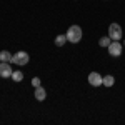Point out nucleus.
Returning a JSON list of instances; mask_svg holds the SVG:
<instances>
[{
    "instance_id": "obj_1",
    "label": "nucleus",
    "mask_w": 125,
    "mask_h": 125,
    "mask_svg": "<svg viewBox=\"0 0 125 125\" xmlns=\"http://www.w3.org/2000/svg\"><path fill=\"white\" fill-rule=\"evenodd\" d=\"M67 40L68 42H72V43H78L80 40H82V29L78 27V25H72V27H68L67 30Z\"/></svg>"
},
{
    "instance_id": "obj_2",
    "label": "nucleus",
    "mask_w": 125,
    "mask_h": 125,
    "mask_svg": "<svg viewBox=\"0 0 125 125\" xmlns=\"http://www.w3.org/2000/svg\"><path fill=\"white\" fill-rule=\"evenodd\" d=\"M29 60H30V55L27 53V52H23V50H20V52H17L15 55H12V63H15V65H19V67L27 65Z\"/></svg>"
},
{
    "instance_id": "obj_3",
    "label": "nucleus",
    "mask_w": 125,
    "mask_h": 125,
    "mask_svg": "<svg viewBox=\"0 0 125 125\" xmlns=\"http://www.w3.org/2000/svg\"><path fill=\"white\" fill-rule=\"evenodd\" d=\"M108 37L112 40H120L124 37V33H122V27L118 25V23H110L108 25Z\"/></svg>"
},
{
    "instance_id": "obj_4",
    "label": "nucleus",
    "mask_w": 125,
    "mask_h": 125,
    "mask_svg": "<svg viewBox=\"0 0 125 125\" xmlns=\"http://www.w3.org/2000/svg\"><path fill=\"white\" fill-rule=\"evenodd\" d=\"M107 48H108L110 57H120V55H122V50H124V45H122L118 40H112V43Z\"/></svg>"
},
{
    "instance_id": "obj_5",
    "label": "nucleus",
    "mask_w": 125,
    "mask_h": 125,
    "mask_svg": "<svg viewBox=\"0 0 125 125\" xmlns=\"http://www.w3.org/2000/svg\"><path fill=\"white\" fill-rule=\"evenodd\" d=\"M13 70L10 67V62H0V77L2 78H9L12 77Z\"/></svg>"
},
{
    "instance_id": "obj_6",
    "label": "nucleus",
    "mask_w": 125,
    "mask_h": 125,
    "mask_svg": "<svg viewBox=\"0 0 125 125\" xmlns=\"http://www.w3.org/2000/svg\"><path fill=\"white\" fill-rule=\"evenodd\" d=\"M102 80H104V77L98 73V72H92L90 75H88V83L92 87H98L102 85Z\"/></svg>"
},
{
    "instance_id": "obj_7",
    "label": "nucleus",
    "mask_w": 125,
    "mask_h": 125,
    "mask_svg": "<svg viewBox=\"0 0 125 125\" xmlns=\"http://www.w3.org/2000/svg\"><path fill=\"white\" fill-rule=\"evenodd\" d=\"M35 98H37V100H39V102H43V100H45V98H47V92H45V88H43V87H35Z\"/></svg>"
},
{
    "instance_id": "obj_8",
    "label": "nucleus",
    "mask_w": 125,
    "mask_h": 125,
    "mask_svg": "<svg viewBox=\"0 0 125 125\" xmlns=\"http://www.w3.org/2000/svg\"><path fill=\"white\" fill-rule=\"evenodd\" d=\"M0 62H12V53L9 50H2L0 52Z\"/></svg>"
},
{
    "instance_id": "obj_9",
    "label": "nucleus",
    "mask_w": 125,
    "mask_h": 125,
    "mask_svg": "<svg viewBox=\"0 0 125 125\" xmlns=\"http://www.w3.org/2000/svg\"><path fill=\"white\" fill-rule=\"evenodd\" d=\"M65 42H68L67 35H57V37H55V45H57V47H63Z\"/></svg>"
},
{
    "instance_id": "obj_10",
    "label": "nucleus",
    "mask_w": 125,
    "mask_h": 125,
    "mask_svg": "<svg viewBox=\"0 0 125 125\" xmlns=\"http://www.w3.org/2000/svg\"><path fill=\"white\" fill-rule=\"evenodd\" d=\"M114 83H115V78L112 77V75H105L104 80H102V85H105V87H112Z\"/></svg>"
},
{
    "instance_id": "obj_11",
    "label": "nucleus",
    "mask_w": 125,
    "mask_h": 125,
    "mask_svg": "<svg viewBox=\"0 0 125 125\" xmlns=\"http://www.w3.org/2000/svg\"><path fill=\"white\" fill-rule=\"evenodd\" d=\"M12 78H13V82H22V80H23V72H20V70H13Z\"/></svg>"
},
{
    "instance_id": "obj_12",
    "label": "nucleus",
    "mask_w": 125,
    "mask_h": 125,
    "mask_svg": "<svg viewBox=\"0 0 125 125\" xmlns=\"http://www.w3.org/2000/svg\"><path fill=\"white\" fill-rule=\"evenodd\" d=\"M110 43H112V39L110 37H102V39L98 40V45L100 47H108Z\"/></svg>"
},
{
    "instance_id": "obj_13",
    "label": "nucleus",
    "mask_w": 125,
    "mask_h": 125,
    "mask_svg": "<svg viewBox=\"0 0 125 125\" xmlns=\"http://www.w3.org/2000/svg\"><path fill=\"white\" fill-rule=\"evenodd\" d=\"M32 85H33V87H39L40 85V78L39 77H33V78H32Z\"/></svg>"
},
{
    "instance_id": "obj_14",
    "label": "nucleus",
    "mask_w": 125,
    "mask_h": 125,
    "mask_svg": "<svg viewBox=\"0 0 125 125\" xmlns=\"http://www.w3.org/2000/svg\"><path fill=\"white\" fill-rule=\"evenodd\" d=\"M124 45H125V43H124Z\"/></svg>"
}]
</instances>
